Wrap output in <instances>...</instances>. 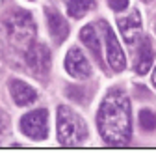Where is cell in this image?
Listing matches in <instances>:
<instances>
[{
  "label": "cell",
  "mask_w": 156,
  "mask_h": 153,
  "mask_svg": "<svg viewBox=\"0 0 156 153\" xmlns=\"http://www.w3.org/2000/svg\"><path fill=\"white\" fill-rule=\"evenodd\" d=\"M97 127L106 144L126 146L132 138L130 101L123 90H110L102 99L97 114Z\"/></svg>",
  "instance_id": "1"
},
{
  "label": "cell",
  "mask_w": 156,
  "mask_h": 153,
  "mask_svg": "<svg viewBox=\"0 0 156 153\" xmlns=\"http://www.w3.org/2000/svg\"><path fill=\"white\" fill-rule=\"evenodd\" d=\"M4 30L9 43L15 49L26 50L35 41V23L34 17L24 9H13L4 17Z\"/></svg>",
  "instance_id": "2"
},
{
  "label": "cell",
  "mask_w": 156,
  "mask_h": 153,
  "mask_svg": "<svg viewBox=\"0 0 156 153\" xmlns=\"http://www.w3.org/2000/svg\"><path fill=\"white\" fill-rule=\"evenodd\" d=\"M87 138L84 120L69 106H58V140L63 146H78Z\"/></svg>",
  "instance_id": "3"
},
{
  "label": "cell",
  "mask_w": 156,
  "mask_h": 153,
  "mask_svg": "<svg viewBox=\"0 0 156 153\" xmlns=\"http://www.w3.org/2000/svg\"><path fill=\"white\" fill-rule=\"evenodd\" d=\"M23 135L32 140H43L48 135V112L45 108L32 110L21 118Z\"/></svg>",
  "instance_id": "4"
},
{
  "label": "cell",
  "mask_w": 156,
  "mask_h": 153,
  "mask_svg": "<svg viewBox=\"0 0 156 153\" xmlns=\"http://www.w3.org/2000/svg\"><path fill=\"white\" fill-rule=\"evenodd\" d=\"M102 30H104V43H106V58L108 64L113 71H123L126 67V58H125V52L121 49V43L117 41V35L112 30V26L102 21Z\"/></svg>",
  "instance_id": "5"
},
{
  "label": "cell",
  "mask_w": 156,
  "mask_h": 153,
  "mask_svg": "<svg viewBox=\"0 0 156 153\" xmlns=\"http://www.w3.org/2000/svg\"><path fill=\"white\" fill-rule=\"evenodd\" d=\"M24 58H26L28 67L39 76H45L50 71V52H48V47L43 43L34 41L24 50Z\"/></svg>",
  "instance_id": "6"
},
{
  "label": "cell",
  "mask_w": 156,
  "mask_h": 153,
  "mask_svg": "<svg viewBox=\"0 0 156 153\" xmlns=\"http://www.w3.org/2000/svg\"><path fill=\"white\" fill-rule=\"evenodd\" d=\"M117 26H119V32L128 47H138V43L141 41V17L138 11L132 9V13L119 19Z\"/></svg>",
  "instance_id": "7"
},
{
  "label": "cell",
  "mask_w": 156,
  "mask_h": 153,
  "mask_svg": "<svg viewBox=\"0 0 156 153\" xmlns=\"http://www.w3.org/2000/svg\"><path fill=\"white\" fill-rule=\"evenodd\" d=\"M65 71L73 79H87L91 75V65L89 60L84 56V52L78 47H71L67 56H65Z\"/></svg>",
  "instance_id": "8"
},
{
  "label": "cell",
  "mask_w": 156,
  "mask_h": 153,
  "mask_svg": "<svg viewBox=\"0 0 156 153\" xmlns=\"http://www.w3.org/2000/svg\"><path fill=\"white\" fill-rule=\"evenodd\" d=\"M45 15H47L48 30H50V35L54 37V41L56 43H63L65 37L69 35V24H67V21L62 17V13L56 11L54 8H47Z\"/></svg>",
  "instance_id": "9"
},
{
  "label": "cell",
  "mask_w": 156,
  "mask_h": 153,
  "mask_svg": "<svg viewBox=\"0 0 156 153\" xmlns=\"http://www.w3.org/2000/svg\"><path fill=\"white\" fill-rule=\"evenodd\" d=\"M9 93H11L15 105H19V106H28V105L35 103V99H37L35 90L19 79L9 80Z\"/></svg>",
  "instance_id": "10"
},
{
  "label": "cell",
  "mask_w": 156,
  "mask_h": 153,
  "mask_svg": "<svg viewBox=\"0 0 156 153\" xmlns=\"http://www.w3.org/2000/svg\"><path fill=\"white\" fill-rule=\"evenodd\" d=\"M80 39H82V43L87 47V50L93 54V58L102 65L101 37H99V34H97V30H95V26H93V24H87V26H84V28L80 30Z\"/></svg>",
  "instance_id": "11"
},
{
  "label": "cell",
  "mask_w": 156,
  "mask_h": 153,
  "mask_svg": "<svg viewBox=\"0 0 156 153\" xmlns=\"http://www.w3.org/2000/svg\"><path fill=\"white\" fill-rule=\"evenodd\" d=\"M152 58H154V52H152L151 41L147 37H141V41L138 43V52H136V73L145 75L152 65Z\"/></svg>",
  "instance_id": "12"
},
{
  "label": "cell",
  "mask_w": 156,
  "mask_h": 153,
  "mask_svg": "<svg viewBox=\"0 0 156 153\" xmlns=\"http://www.w3.org/2000/svg\"><path fill=\"white\" fill-rule=\"evenodd\" d=\"M95 4V0H65V6H67V13L74 19H80L84 17Z\"/></svg>",
  "instance_id": "13"
},
{
  "label": "cell",
  "mask_w": 156,
  "mask_h": 153,
  "mask_svg": "<svg viewBox=\"0 0 156 153\" xmlns=\"http://www.w3.org/2000/svg\"><path fill=\"white\" fill-rule=\"evenodd\" d=\"M140 125L145 131H154L156 129V112H152L149 108H143L140 112Z\"/></svg>",
  "instance_id": "14"
},
{
  "label": "cell",
  "mask_w": 156,
  "mask_h": 153,
  "mask_svg": "<svg viewBox=\"0 0 156 153\" xmlns=\"http://www.w3.org/2000/svg\"><path fill=\"white\" fill-rule=\"evenodd\" d=\"M108 6L113 11H123L128 8V0H108Z\"/></svg>",
  "instance_id": "15"
},
{
  "label": "cell",
  "mask_w": 156,
  "mask_h": 153,
  "mask_svg": "<svg viewBox=\"0 0 156 153\" xmlns=\"http://www.w3.org/2000/svg\"><path fill=\"white\" fill-rule=\"evenodd\" d=\"M6 131H8V118H6V114L0 110V140L6 135Z\"/></svg>",
  "instance_id": "16"
},
{
  "label": "cell",
  "mask_w": 156,
  "mask_h": 153,
  "mask_svg": "<svg viewBox=\"0 0 156 153\" xmlns=\"http://www.w3.org/2000/svg\"><path fill=\"white\" fill-rule=\"evenodd\" d=\"M2 67H4V56H2V50H0V73H2Z\"/></svg>",
  "instance_id": "17"
},
{
  "label": "cell",
  "mask_w": 156,
  "mask_h": 153,
  "mask_svg": "<svg viewBox=\"0 0 156 153\" xmlns=\"http://www.w3.org/2000/svg\"><path fill=\"white\" fill-rule=\"evenodd\" d=\"M152 84H154V88H156V69H154V73H152Z\"/></svg>",
  "instance_id": "18"
},
{
  "label": "cell",
  "mask_w": 156,
  "mask_h": 153,
  "mask_svg": "<svg viewBox=\"0 0 156 153\" xmlns=\"http://www.w3.org/2000/svg\"><path fill=\"white\" fill-rule=\"evenodd\" d=\"M2 2H4V0H0V4H2Z\"/></svg>",
  "instance_id": "19"
}]
</instances>
